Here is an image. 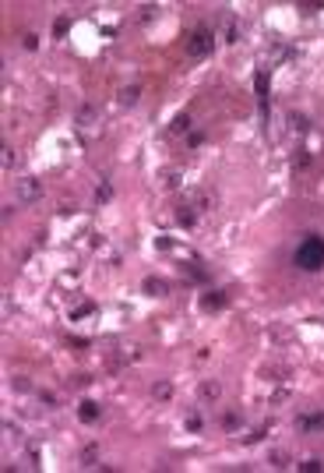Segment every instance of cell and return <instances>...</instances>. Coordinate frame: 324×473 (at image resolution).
<instances>
[{
    "mask_svg": "<svg viewBox=\"0 0 324 473\" xmlns=\"http://www.w3.org/2000/svg\"><path fill=\"white\" fill-rule=\"evenodd\" d=\"M0 152H4V166H11V162H14V152H11V145H4Z\"/></svg>",
    "mask_w": 324,
    "mask_h": 473,
    "instance_id": "cell-26",
    "label": "cell"
},
{
    "mask_svg": "<svg viewBox=\"0 0 324 473\" xmlns=\"http://www.w3.org/2000/svg\"><path fill=\"white\" fill-rule=\"evenodd\" d=\"M4 431H7L11 438H21V427H18V424H4Z\"/></svg>",
    "mask_w": 324,
    "mask_h": 473,
    "instance_id": "cell-25",
    "label": "cell"
},
{
    "mask_svg": "<svg viewBox=\"0 0 324 473\" xmlns=\"http://www.w3.org/2000/svg\"><path fill=\"white\" fill-rule=\"evenodd\" d=\"M197 395H201L205 402H208V399H219V395H222V385H219L215 378H212V382H201V389H197Z\"/></svg>",
    "mask_w": 324,
    "mask_h": 473,
    "instance_id": "cell-8",
    "label": "cell"
},
{
    "mask_svg": "<svg viewBox=\"0 0 324 473\" xmlns=\"http://www.w3.org/2000/svg\"><path fill=\"white\" fill-rule=\"evenodd\" d=\"M169 131H173V134H187V131H190V117H187V113H176L173 124H169Z\"/></svg>",
    "mask_w": 324,
    "mask_h": 473,
    "instance_id": "cell-10",
    "label": "cell"
},
{
    "mask_svg": "<svg viewBox=\"0 0 324 473\" xmlns=\"http://www.w3.org/2000/svg\"><path fill=\"white\" fill-rule=\"evenodd\" d=\"M141 286H145V293H148V297H166V293H169V283L159 279V276H148Z\"/></svg>",
    "mask_w": 324,
    "mask_h": 473,
    "instance_id": "cell-6",
    "label": "cell"
},
{
    "mask_svg": "<svg viewBox=\"0 0 324 473\" xmlns=\"http://www.w3.org/2000/svg\"><path fill=\"white\" fill-rule=\"evenodd\" d=\"M155 14H159V7H155V4H145V7H141V21H152Z\"/></svg>",
    "mask_w": 324,
    "mask_h": 473,
    "instance_id": "cell-21",
    "label": "cell"
},
{
    "mask_svg": "<svg viewBox=\"0 0 324 473\" xmlns=\"http://www.w3.org/2000/svg\"><path fill=\"white\" fill-rule=\"evenodd\" d=\"M81 466H95V445H88V449L81 452Z\"/></svg>",
    "mask_w": 324,
    "mask_h": 473,
    "instance_id": "cell-17",
    "label": "cell"
},
{
    "mask_svg": "<svg viewBox=\"0 0 324 473\" xmlns=\"http://www.w3.org/2000/svg\"><path fill=\"white\" fill-rule=\"evenodd\" d=\"M300 470H303V473H321L324 463H321V459H307V463H300Z\"/></svg>",
    "mask_w": 324,
    "mask_h": 473,
    "instance_id": "cell-16",
    "label": "cell"
},
{
    "mask_svg": "<svg viewBox=\"0 0 324 473\" xmlns=\"http://www.w3.org/2000/svg\"><path fill=\"white\" fill-rule=\"evenodd\" d=\"M25 50H39V36H35V32L25 36Z\"/></svg>",
    "mask_w": 324,
    "mask_h": 473,
    "instance_id": "cell-23",
    "label": "cell"
},
{
    "mask_svg": "<svg viewBox=\"0 0 324 473\" xmlns=\"http://www.w3.org/2000/svg\"><path fill=\"white\" fill-rule=\"evenodd\" d=\"M78 417L85 420V424H95V420L102 417V406H99V402H92V399H85V402L78 406Z\"/></svg>",
    "mask_w": 324,
    "mask_h": 473,
    "instance_id": "cell-5",
    "label": "cell"
},
{
    "mask_svg": "<svg viewBox=\"0 0 324 473\" xmlns=\"http://www.w3.org/2000/svg\"><path fill=\"white\" fill-rule=\"evenodd\" d=\"M14 389L18 392H28V378H14Z\"/></svg>",
    "mask_w": 324,
    "mask_h": 473,
    "instance_id": "cell-27",
    "label": "cell"
},
{
    "mask_svg": "<svg viewBox=\"0 0 324 473\" xmlns=\"http://www.w3.org/2000/svg\"><path fill=\"white\" fill-rule=\"evenodd\" d=\"M293 265L303 268V272H321L324 268V236H303L296 254H293Z\"/></svg>",
    "mask_w": 324,
    "mask_h": 473,
    "instance_id": "cell-1",
    "label": "cell"
},
{
    "mask_svg": "<svg viewBox=\"0 0 324 473\" xmlns=\"http://www.w3.org/2000/svg\"><path fill=\"white\" fill-rule=\"evenodd\" d=\"M152 395H155L159 402H166V399L173 395V385H169V382H155V385H152Z\"/></svg>",
    "mask_w": 324,
    "mask_h": 473,
    "instance_id": "cell-11",
    "label": "cell"
},
{
    "mask_svg": "<svg viewBox=\"0 0 324 473\" xmlns=\"http://www.w3.org/2000/svg\"><path fill=\"white\" fill-rule=\"evenodd\" d=\"M176 223H180V226H194V212H190V205H180V212H176Z\"/></svg>",
    "mask_w": 324,
    "mask_h": 473,
    "instance_id": "cell-12",
    "label": "cell"
},
{
    "mask_svg": "<svg viewBox=\"0 0 324 473\" xmlns=\"http://www.w3.org/2000/svg\"><path fill=\"white\" fill-rule=\"evenodd\" d=\"M113 198V187H109V180H102V187L95 191V201H109Z\"/></svg>",
    "mask_w": 324,
    "mask_h": 473,
    "instance_id": "cell-15",
    "label": "cell"
},
{
    "mask_svg": "<svg viewBox=\"0 0 324 473\" xmlns=\"http://www.w3.org/2000/svg\"><path fill=\"white\" fill-rule=\"evenodd\" d=\"M201 142H205V134H201V131H194V134H190V138H187V145H190V149H197V145H201Z\"/></svg>",
    "mask_w": 324,
    "mask_h": 473,
    "instance_id": "cell-24",
    "label": "cell"
},
{
    "mask_svg": "<svg viewBox=\"0 0 324 473\" xmlns=\"http://www.w3.org/2000/svg\"><path fill=\"white\" fill-rule=\"evenodd\" d=\"M39 399H43V406H57V399H53V392H43Z\"/></svg>",
    "mask_w": 324,
    "mask_h": 473,
    "instance_id": "cell-28",
    "label": "cell"
},
{
    "mask_svg": "<svg viewBox=\"0 0 324 473\" xmlns=\"http://www.w3.org/2000/svg\"><path fill=\"white\" fill-rule=\"evenodd\" d=\"M271 466L286 470V466H289V456H286V452H271Z\"/></svg>",
    "mask_w": 324,
    "mask_h": 473,
    "instance_id": "cell-18",
    "label": "cell"
},
{
    "mask_svg": "<svg viewBox=\"0 0 324 473\" xmlns=\"http://www.w3.org/2000/svg\"><path fill=\"white\" fill-rule=\"evenodd\" d=\"M212 43H215V36H212V28H194L190 32V39H187V53L194 57V60H201V57H208L212 53Z\"/></svg>",
    "mask_w": 324,
    "mask_h": 473,
    "instance_id": "cell-2",
    "label": "cell"
},
{
    "mask_svg": "<svg viewBox=\"0 0 324 473\" xmlns=\"http://www.w3.org/2000/svg\"><path fill=\"white\" fill-rule=\"evenodd\" d=\"M183 424H187V431H190V434H197V431H201V417H197V413H187V417H183Z\"/></svg>",
    "mask_w": 324,
    "mask_h": 473,
    "instance_id": "cell-14",
    "label": "cell"
},
{
    "mask_svg": "<svg viewBox=\"0 0 324 473\" xmlns=\"http://www.w3.org/2000/svg\"><path fill=\"white\" fill-rule=\"evenodd\" d=\"M289 124H293V131H307V127H310L303 113H289Z\"/></svg>",
    "mask_w": 324,
    "mask_h": 473,
    "instance_id": "cell-13",
    "label": "cell"
},
{
    "mask_svg": "<svg viewBox=\"0 0 324 473\" xmlns=\"http://www.w3.org/2000/svg\"><path fill=\"white\" fill-rule=\"evenodd\" d=\"M296 431H324V410L300 413V417H296Z\"/></svg>",
    "mask_w": 324,
    "mask_h": 473,
    "instance_id": "cell-4",
    "label": "cell"
},
{
    "mask_svg": "<svg viewBox=\"0 0 324 473\" xmlns=\"http://www.w3.org/2000/svg\"><path fill=\"white\" fill-rule=\"evenodd\" d=\"M43 198V180H35V177H25V180H18V201H39Z\"/></svg>",
    "mask_w": 324,
    "mask_h": 473,
    "instance_id": "cell-3",
    "label": "cell"
},
{
    "mask_svg": "<svg viewBox=\"0 0 324 473\" xmlns=\"http://www.w3.org/2000/svg\"><path fill=\"white\" fill-rule=\"evenodd\" d=\"M95 311V304H81L78 311H71V321H78V318H85V315H92Z\"/></svg>",
    "mask_w": 324,
    "mask_h": 473,
    "instance_id": "cell-20",
    "label": "cell"
},
{
    "mask_svg": "<svg viewBox=\"0 0 324 473\" xmlns=\"http://www.w3.org/2000/svg\"><path fill=\"white\" fill-rule=\"evenodd\" d=\"M240 424H243V417H240V413H226V431H236Z\"/></svg>",
    "mask_w": 324,
    "mask_h": 473,
    "instance_id": "cell-19",
    "label": "cell"
},
{
    "mask_svg": "<svg viewBox=\"0 0 324 473\" xmlns=\"http://www.w3.org/2000/svg\"><path fill=\"white\" fill-rule=\"evenodd\" d=\"M226 304V293L222 290H208L205 297H201V311H219Z\"/></svg>",
    "mask_w": 324,
    "mask_h": 473,
    "instance_id": "cell-7",
    "label": "cell"
},
{
    "mask_svg": "<svg viewBox=\"0 0 324 473\" xmlns=\"http://www.w3.org/2000/svg\"><path fill=\"white\" fill-rule=\"evenodd\" d=\"M64 32H67V18H57V25H53V36H57V39H60V36H64Z\"/></svg>",
    "mask_w": 324,
    "mask_h": 473,
    "instance_id": "cell-22",
    "label": "cell"
},
{
    "mask_svg": "<svg viewBox=\"0 0 324 473\" xmlns=\"http://www.w3.org/2000/svg\"><path fill=\"white\" fill-rule=\"evenodd\" d=\"M141 99V85H127V88H120V103L124 106H134Z\"/></svg>",
    "mask_w": 324,
    "mask_h": 473,
    "instance_id": "cell-9",
    "label": "cell"
}]
</instances>
